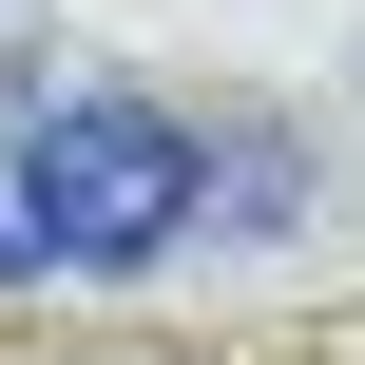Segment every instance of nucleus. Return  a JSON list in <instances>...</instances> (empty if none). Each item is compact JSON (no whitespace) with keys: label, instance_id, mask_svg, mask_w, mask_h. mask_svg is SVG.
I'll return each instance as SVG.
<instances>
[{"label":"nucleus","instance_id":"2","mask_svg":"<svg viewBox=\"0 0 365 365\" xmlns=\"http://www.w3.org/2000/svg\"><path fill=\"white\" fill-rule=\"evenodd\" d=\"M19 269H38V250H19V212H0V289H19Z\"/></svg>","mask_w":365,"mask_h":365},{"label":"nucleus","instance_id":"1","mask_svg":"<svg viewBox=\"0 0 365 365\" xmlns=\"http://www.w3.org/2000/svg\"><path fill=\"white\" fill-rule=\"evenodd\" d=\"M212 154L154 115V96H77V115H19V250L38 269H154L192 231Z\"/></svg>","mask_w":365,"mask_h":365}]
</instances>
